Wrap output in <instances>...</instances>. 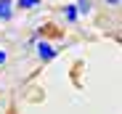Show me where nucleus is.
Masks as SVG:
<instances>
[{
  "label": "nucleus",
  "mask_w": 122,
  "mask_h": 114,
  "mask_svg": "<svg viewBox=\"0 0 122 114\" xmlns=\"http://www.w3.org/2000/svg\"><path fill=\"white\" fill-rule=\"evenodd\" d=\"M3 64H8V50L0 48V66H3Z\"/></svg>",
  "instance_id": "423d86ee"
},
{
  "label": "nucleus",
  "mask_w": 122,
  "mask_h": 114,
  "mask_svg": "<svg viewBox=\"0 0 122 114\" xmlns=\"http://www.w3.org/2000/svg\"><path fill=\"white\" fill-rule=\"evenodd\" d=\"M13 19V0H0V21Z\"/></svg>",
  "instance_id": "f03ea898"
},
{
  "label": "nucleus",
  "mask_w": 122,
  "mask_h": 114,
  "mask_svg": "<svg viewBox=\"0 0 122 114\" xmlns=\"http://www.w3.org/2000/svg\"><path fill=\"white\" fill-rule=\"evenodd\" d=\"M37 56H40L43 61H51V59L58 56V50H56L53 45H48V43H37Z\"/></svg>",
  "instance_id": "f257e3e1"
},
{
  "label": "nucleus",
  "mask_w": 122,
  "mask_h": 114,
  "mask_svg": "<svg viewBox=\"0 0 122 114\" xmlns=\"http://www.w3.org/2000/svg\"><path fill=\"white\" fill-rule=\"evenodd\" d=\"M106 5H119V0H104Z\"/></svg>",
  "instance_id": "0eeeda50"
},
{
  "label": "nucleus",
  "mask_w": 122,
  "mask_h": 114,
  "mask_svg": "<svg viewBox=\"0 0 122 114\" xmlns=\"http://www.w3.org/2000/svg\"><path fill=\"white\" fill-rule=\"evenodd\" d=\"M16 5L21 8V11H29V8H40V5H43V0H19Z\"/></svg>",
  "instance_id": "20e7f679"
},
{
  "label": "nucleus",
  "mask_w": 122,
  "mask_h": 114,
  "mask_svg": "<svg viewBox=\"0 0 122 114\" xmlns=\"http://www.w3.org/2000/svg\"><path fill=\"white\" fill-rule=\"evenodd\" d=\"M64 16H66V21H69V24H74L77 19H80V13H77V5H66V8H64Z\"/></svg>",
  "instance_id": "7ed1b4c3"
},
{
  "label": "nucleus",
  "mask_w": 122,
  "mask_h": 114,
  "mask_svg": "<svg viewBox=\"0 0 122 114\" xmlns=\"http://www.w3.org/2000/svg\"><path fill=\"white\" fill-rule=\"evenodd\" d=\"M74 5H77V13H80V16H82V13H90V0H77Z\"/></svg>",
  "instance_id": "39448f33"
}]
</instances>
